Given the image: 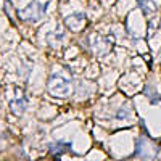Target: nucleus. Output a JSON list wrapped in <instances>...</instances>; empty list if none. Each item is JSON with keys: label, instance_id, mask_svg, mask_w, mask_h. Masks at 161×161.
I'll return each instance as SVG.
<instances>
[{"label": "nucleus", "instance_id": "f257e3e1", "mask_svg": "<svg viewBox=\"0 0 161 161\" xmlns=\"http://www.w3.org/2000/svg\"><path fill=\"white\" fill-rule=\"evenodd\" d=\"M48 90L57 97H66L71 92V82L61 76H52L48 82Z\"/></svg>", "mask_w": 161, "mask_h": 161}]
</instances>
